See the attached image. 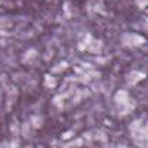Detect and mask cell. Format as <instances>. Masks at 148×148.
Masks as SVG:
<instances>
[{"label":"cell","instance_id":"cell-1","mask_svg":"<svg viewBox=\"0 0 148 148\" xmlns=\"http://www.w3.org/2000/svg\"><path fill=\"white\" fill-rule=\"evenodd\" d=\"M10 25H12V22L9 21V18H0V28H8Z\"/></svg>","mask_w":148,"mask_h":148}]
</instances>
